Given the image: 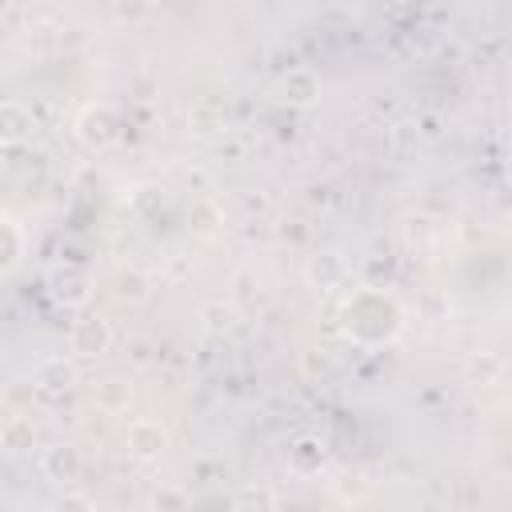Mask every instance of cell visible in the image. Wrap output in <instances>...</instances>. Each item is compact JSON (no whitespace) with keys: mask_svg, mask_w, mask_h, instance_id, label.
Masks as SVG:
<instances>
[{"mask_svg":"<svg viewBox=\"0 0 512 512\" xmlns=\"http://www.w3.org/2000/svg\"><path fill=\"white\" fill-rule=\"evenodd\" d=\"M76 136L92 152L112 148L120 140V112L112 104H84L80 116H76Z\"/></svg>","mask_w":512,"mask_h":512,"instance_id":"7a4b0ae2","label":"cell"},{"mask_svg":"<svg viewBox=\"0 0 512 512\" xmlns=\"http://www.w3.org/2000/svg\"><path fill=\"white\" fill-rule=\"evenodd\" d=\"M464 372H468V380L472 384H496L500 376H504V356H496V352H472L468 356V364H464Z\"/></svg>","mask_w":512,"mask_h":512,"instance_id":"44dd1931","label":"cell"},{"mask_svg":"<svg viewBox=\"0 0 512 512\" xmlns=\"http://www.w3.org/2000/svg\"><path fill=\"white\" fill-rule=\"evenodd\" d=\"M32 444H36V424H32V416L8 412V416L0 420V448L12 452V456H20V452H28Z\"/></svg>","mask_w":512,"mask_h":512,"instance_id":"5bb4252c","label":"cell"},{"mask_svg":"<svg viewBox=\"0 0 512 512\" xmlns=\"http://www.w3.org/2000/svg\"><path fill=\"white\" fill-rule=\"evenodd\" d=\"M124 448H128L132 460L152 464V460H160V456L168 452V428H164L160 420L140 416V420L128 424V432H124Z\"/></svg>","mask_w":512,"mask_h":512,"instance_id":"277c9868","label":"cell"},{"mask_svg":"<svg viewBox=\"0 0 512 512\" xmlns=\"http://www.w3.org/2000/svg\"><path fill=\"white\" fill-rule=\"evenodd\" d=\"M112 340H116L112 320L100 316V312H88V316H80V320L72 324V332H68V352H72V360H96V356H104V352L112 348Z\"/></svg>","mask_w":512,"mask_h":512,"instance_id":"3957f363","label":"cell"},{"mask_svg":"<svg viewBox=\"0 0 512 512\" xmlns=\"http://www.w3.org/2000/svg\"><path fill=\"white\" fill-rule=\"evenodd\" d=\"M220 228H224V208L212 196H196L188 204V232L200 236V240H212Z\"/></svg>","mask_w":512,"mask_h":512,"instance_id":"7c38bea8","label":"cell"},{"mask_svg":"<svg viewBox=\"0 0 512 512\" xmlns=\"http://www.w3.org/2000/svg\"><path fill=\"white\" fill-rule=\"evenodd\" d=\"M256 300H260V276L252 268L232 272V300L228 304L240 312V308H256Z\"/></svg>","mask_w":512,"mask_h":512,"instance_id":"7402d4cb","label":"cell"},{"mask_svg":"<svg viewBox=\"0 0 512 512\" xmlns=\"http://www.w3.org/2000/svg\"><path fill=\"white\" fill-rule=\"evenodd\" d=\"M304 276H308L312 288H336V284L344 280V260H340L336 252H320V256L308 260Z\"/></svg>","mask_w":512,"mask_h":512,"instance_id":"ac0fdd59","label":"cell"},{"mask_svg":"<svg viewBox=\"0 0 512 512\" xmlns=\"http://www.w3.org/2000/svg\"><path fill=\"white\" fill-rule=\"evenodd\" d=\"M412 512H428V508H412Z\"/></svg>","mask_w":512,"mask_h":512,"instance_id":"4316f807","label":"cell"},{"mask_svg":"<svg viewBox=\"0 0 512 512\" xmlns=\"http://www.w3.org/2000/svg\"><path fill=\"white\" fill-rule=\"evenodd\" d=\"M400 236L408 248H428L436 236H440V224L428 216V212H408L404 224H400Z\"/></svg>","mask_w":512,"mask_h":512,"instance_id":"ffe728a7","label":"cell"},{"mask_svg":"<svg viewBox=\"0 0 512 512\" xmlns=\"http://www.w3.org/2000/svg\"><path fill=\"white\" fill-rule=\"evenodd\" d=\"M40 472H44V480H52V484H60V488H72V484L84 476V452H80L76 444H68V440L48 444V448L40 452Z\"/></svg>","mask_w":512,"mask_h":512,"instance_id":"5b68a950","label":"cell"},{"mask_svg":"<svg viewBox=\"0 0 512 512\" xmlns=\"http://www.w3.org/2000/svg\"><path fill=\"white\" fill-rule=\"evenodd\" d=\"M224 116H228V108H224L220 96H212V92L192 96V104H188V132L216 136V132H224Z\"/></svg>","mask_w":512,"mask_h":512,"instance_id":"30bf717a","label":"cell"},{"mask_svg":"<svg viewBox=\"0 0 512 512\" xmlns=\"http://www.w3.org/2000/svg\"><path fill=\"white\" fill-rule=\"evenodd\" d=\"M368 488H372V480H364V472H340V480H336L340 500H364Z\"/></svg>","mask_w":512,"mask_h":512,"instance_id":"cb8c5ba5","label":"cell"},{"mask_svg":"<svg viewBox=\"0 0 512 512\" xmlns=\"http://www.w3.org/2000/svg\"><path fill=\"white\" fill-rule=\"evenodd\" d=\"M232 512H276V492H272V484H260V480L240 484L236 496H232Z\"/></svg>","mask_w":512,"mask_h":512,"instance_id":"e0dca14e","label":"cell"},{"mask_svg":"<svg viewBox=\"0 0 512 512\" xmlns=\"http://www.w3.org/2000/svg\"><path fill=\"white\" fill-rule=\"evenodd\" d=\"M20 256H24V232L12 216H0V276L12 272L20 264Z\"/></svg>","mask_w":512,"mask_h":512,"instance_id":"d6986e66","label":"cell"},{"mask_svg":"<svg viewBox=\"0 0 512 512\" xmlns=\"http://www.w3.org/2000/svg\"><path fill=\"white\" fill-rule=\"evenodd\" d=\"M0 12H4V4H0Z\"/></svg>","mask_w":512,"mask_h":512,"instance_id":"83f0119b","label":"cell"},{"mask_svg":"<svg viewBox=\"0 0 512 512\" xmlns=\"http://www.w3.org/2000/svg\"><path fill=\"white\" fill-rule=\"evenodd\" d=\"M36 112L20 100H0V144H28L36 132Z\"/></svg>","mask_w":512,"mask_h":512,"instance_id":"52a82bcc","label":"cell"},{"mask_svg":"<svg viewBox=\"0 0 512 512\" xmlns=\"http://www.w3.org/2000/svg\"><path fill=\"white\" fill-rule=\"evenodd\" d=\"M184 504H188L184 488H176V484H156L152 488V508L156 512H184Z\"/></svg>","mask_w":512,"mask_h":512,"instance_id":"603a6c76","label":"cell"},{"mask_svg":"<svg viewBox=\"0 0 512 512\" xmlns=\"http://www.w3.org/2000/svg\"><path fill=\"white\" fill-rule=\"evenodd\" d=\"M324 460H328V448H324V440L312 436V432H304V436H296V440L288 444V468L300 472V476H316V472L324 468Z\"/></svg>","mask_w":512,"mask_h":512,"instance_id":"8fae6325","label":"cell"},{"mask_svg":"<svg viewBox=\"0 0 512 512\" xmlns=\"http://www.w3.org/2000/svg\"><path fill=\"white\" fill-rule=\"evenodd\" d=\"M196 320H200V332H204V336H228V332L236 328L240 312H236L228 300H204L200 312H196Z\"/></svg>","mask_w":512,"mask_h":512,"instance_id":"2e32d148","label":"cell"},{"mask_svg":"<svg viewBox=\"0 0 512 512\" xmlns=\"http://www.w3.org/2000/svg\"><path fill=\"white\" fill-rule=\"evenodd\" d=\"M92 404L100 412H124L132 404V380L128 376H104V380H96Z\"/></svg>","mask_w":512,"mask_h":512,"instance_id":"9a60e30c","label":"cell"},{"mask_svg":"<svg viewBox=\"0 0 512 512\" xmlns=\"http://www.w3.org/2000/svg\"><path fill=\"white\" fill-rule=\"evenodd\" d=\"M48 284H52V296L64 304V308H84L88 300H92V280H88V272H80V268H56L52 276H48Z\"/></svg>","mask_w":512,"mask_h":512,"instance_id":"ba28073f","label":"cell"},{"mask_svg":"<svg viewBox=\"0 0 512 512\" xmlns=\"http://www.w3.org/2000/svg\"><path fill=\"white\" fill-rule=\"evenodd\" d=\"M112 296H116L120 304H144V300L152 296V276H148L144 268L128 264V268H120V272L112 276Z\"/></svg>","mask_w":512,"mask_h":512,"instance_id":"4fadbf2b","label":"cell"},{"mask_svg":"<svg viewBox=\"0 0 512 512\" xmlns=\"http://www.w3.org/2000/svg\"><path fill=\"white\" fill-rule=\"evenodd\" d=\"M412 132H416V140H440V136H444V120H440L436 112H420Z\"/></svg>","mask_w":512,"mask_h":512,"instance_id":"484cf974","label":"cell"},{"mask_svg":"<svg viewBox=\"0 0 512 512\" xmlns=\"http://www.w3.org/2000/svg\"><path fill=\"white\" fill-rule=\"evenodd\" d=\"M48 512H96V504H92V496H88V492L64 488V492L52 500V508H48Z\"/></svg>","mask_w":512,"mask_h":512,"instance_id":"d4e9b609","label":"cell"},{"mask_svg":"<svg viewBox=\"0 0 512 512\" xmlns=\"http://www.w3.org/2000/svg\"><path fill=\"white\" fill-rule=\"evenodd\" d=\"M340 332L356 344H384L400 332V304L380 288H360L340 308Z\"/></svg>","mask_w":512,"mask_h":512,"instance_id":"6da1fadb","label":"cell"},{"mask_svg":"<svg viewBox=\"0 0 512 512\" xmlns=\"http://www.w3.org/2000/svg\"><path fill=\"white\" fill-rule=\"evenodd\" d=\"M80 384V368L72 356H44L36 364V392L40 396H68Z\"/></svg>","mask_w":512,"mask_h":512,"instance_id":"8992f818","label":"cell"},{"mask_svg":"<svg viewBox=\"0 0 512 512\" xmlns=\"http://www.w3.org/2000/svg\"><path fill=\"white\" fill-rule=\"evenodd\" d=\"M320 92H324V84H320V76H316L312 68H288V72L280 76V96H284L292 108H312V104L320 100Z\"/></svg>","mask_w":512,"mask_h":512,"instance_id":"9c48e42d","label":"cell"}]
</instances>
